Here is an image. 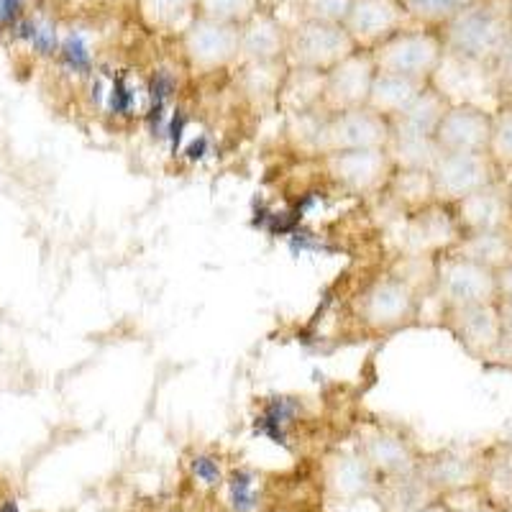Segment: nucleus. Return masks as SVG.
I'll use <instances>...</instances> for the list:
<instances>
[{
    "label": "nucleus",
    "instance_id": "obj_1",
    "mask_svg": "<svg viewBox=\"0 0 512 512\" xmlns=\"http://www.w3.org/2000/svg\"><path fill=\"white\" fill-rule=\"evenodd\" d=\"M436 31L443 52L489 67L512 36V0H477Z\"/></svg>",
    "mask_w": 512,
    "mask_h": 512
},
{
    "label": "nucleus",
    "instance_id": "obj_2",
    "mask_svg": "<svg viewBox=\"0 0 512 512\" xmlns=\"http://www.w3.org/2000/svg\"><path fill=\"white\" fill-rule=\"evenodd\" d=\"M374 67L384 75L408 77L415 82H431L443 59V41L436 29L408 26L384 39L372 52Z\"/></svg>",
    "mask_w": 512,
    "mask_h": 512
},
{
    "label": "nucleus",
    "instance_id": "obj_3",
    "mask_svg": "<svg viewBox=\"0 0 512 512\" xmlns=\"http://www.w3.org/2000/svg\"><path fill=\"white\" fill-rule=\"evenodd\" d=\"M433 297L441 303V313L451 308L500 303V280L492 269L464 259L454 251H446L436 256Z\"/></svg>",
    "mask_w": 512,
    "mask_h": 512
},
{
    "label": "nucleus",
    "instance_id": "obj_4",
    "mask_svg": "<svg viewBox=\"0 0 512 512\" xmlns=\"http://www.w3.org/2000/svg\"><path fill=\"white\" fill-rule=\"evenodd\" d=\"M356 52V44L341 24H323V21H295L290 26L285 62L297 70L326 75L341 59Z\"/></svg>",
    "mask_w": 512,
    "mask_h": 512
},
{
    "label": "nucleus",
    "instance_id": "obj_5",
    "mask_svg": "<svg viewBox=\"0 0 512 512\" xmlns=\"http://www.w3.org/2000/svg\"><path fill=\"white\" fill-rule=\"evenodd\" d=\"M328 113V111H326ZM392 123L374 113L369 105L351 111L328 113L315 126L313 139L323 154L351 152V149H387Z\"/></svg>",
    "mask_w": 512,
    "mask_h": 512
},
{
    "label": "nucleus",
    "instance_id": "obj_6",
    "mask_svg": "<svg viewBox=\"0 0 512 512\" xmlns=\"http://www.w3.org/2000/svg\"><path fill=\"white\" fill-rule=\"evenodd\" d=\"M428 172L433 200L441 205H456L466 195L502 180L487 152H441Z\"/></svg>",
    "mask_w": 512,
    "mask_h": 512
},
{
    "label": "nucleus",
    "instance_id": "obj_7",
    "mask_svg": "<svg viewBox=\"0 0 512 512\" xmlns=\"http://www.w3.org/2000/svg\"><path fill=\"white\" fill-rule=\"evenodd\" d=\"M418 308V290L397 274H387L364 290L359 313L372 331H395V328L413 323Z\"/></svg>",
    "mask_w": 512,
    "mask_h": 512
},
{
    "label": "nucleus",
    "instance_id": "obj_8",
    "mask_svg": "<svg viewBox=\"0 0 512 512\" xmlns=\"http://www.w3.org/2000/svg\"><path fill=\"white\" fill-rule=\"evenodd\" d=\"M374 77H377V67H374L372 54L367 49H356L323 75L320 103L328 113L364 108L369 103Z\"/></svg>",
    "mask_w": 512,
    "mask_h": 512
},
{
    "label": "nucleus",
    "instance_id": "obj_9",
    "mask_svg": "<svg viewBox=\"0 0 512 512\" xmlns=\"http://www.w3.org/2000/svg\"><path fill=\"white\" fill-rule=\"evenodd\" d=\"M180 39L192 70L216 72L239 62V26L195 18Z\"/></svg>",
    "mask_w": 512,
    "mask_h": 512
},
{
    "label": "nucleus",
    "instance_id": "obj_10",
    "mask_svg": "<svg viewBox=\"0 0 512 512\" xmlns=\"http://www.w3.org/2000/svg\"><path fill=\"white\" fill-rule=\"evenodd\" d=\"M446 331L464 346L474 359L492 361L502 344L500 305H472V308H451L441 313Z\"/></svg>",
    "mask_w": 512,
    "mask_h": 512
},
{
    "label": "nucleus",
    "instance_id": "obj_11",
    "mask_svg": "<svg viewBox=\"0 0 512 512\" xmlns=\"http://www.w3.org/2000/svg\"><path fill=\"white\" fill-rule=\"evenodd\" d=\"M341 26L351 36L356 49L372 52L384 39L413 26V21L400 6V0H351V8Z\"/></svg>",
    "mask_w": 512,
    "mask_h": 512
},
{
    "label": "nucleus",
    "instance_id": "obj_12",
    "mask_svg": "<svg viewBox=\"0 0 512 512\" xmlns=\"http://www.w3.org/2000/svg\"><path fill=\"white\" fill-rule=\"evenodd\" d=\"M492 134V111L474 103H451L438 121V152H487Z\"/></svg>",
    "mask_w": 512,
    "mask_h": 512
},
{
    "label": "nucleus",
    "instance_id": "obj_13",
    "mask_svg": "<svg viewBox=\"0 0 512 512\" xmlns=\"http://www.w3.org/2000/svg\"><path fill=\"white\" fill-rule=\"evenodd\" d=\"M328 175L354 192H374L387 185L395 172L387 149H351L326 154Z\"/></svg>",
    "mask_w": 512,
    "mask_h": 512
},
{
    "label": "nucleus",
    "instance_id": "obj_14",
    "mask_svg": "<svg viewBox=\"0 0 512 512\" xmlns=\"http://www.w3.org/2000/svg\"><path fill=\"white\" fill-rule=\"evenodd\" d=\"M448 208L454 213L461 233L512 231V205L505 180L482 187Z\"/></svg>",
    "mask_w": 512,
    "mask_h": 512
},
{
    "label": "nucleus",
    "instance_id": "obj_15",
    "mask_svg": "<svg viewBox=\"0 0 512 512\" xmlns=\"http://www.w3.org/2000/svg\"><path fill=\"white\" fill-rule=\"evenodd\" d=\"M408 246L413 256H441L461 239L459 223L448 205L431 203L413 210L408 221Z\"/></svg>",
    "mask_w": 512,
    "mask_h": 512
},
{
    "label": "nucleus",
    "instance_id": "obj_16",
    "mask_svg": "<svg viewBox=\"0 0 512 512\" xmlns=\"http://www.w3.org/2000/svg\"><path fill=\"white\" fill-rule=\"evenodd\" d=\"M290 26L280 16L259 11L239 26V64L282 62L287 57Z\"/></svg>",
    "mask_w": 512,
    "mask_h": 512
},
{
    "label": "nucleus",
    "instance_id": "obj_17",
    "mask_svg": "<svg viewBox=\"0 0 512 512\" xmlns=\"http://www.w3.org/2000/svg\"><path fill=\"white\" fill-rule=\"evenodd\" d=\"M361 459L367 461L369 469L377 479H400L408 477L418 469L415 451L408 441L397 433H377L361 443Z\"/></svg>",
    "mask_w": 512,
    "mask_h": 512
},
{
    "label": "nucleus",
    "instance_id": "obj_18",
    "mask_svg": "<svg viewBox=\"0 0 512 512\" xmlns=\"http://www.w3.org/2000/svg\"><path fill=\"white\" fill-rule=\"evenodd\" d=\"M328 495L338 502H356L367 497L377 484V477L369 469V464L361 459V454H336L328 459L326 472Z\"/></svg>",
    "mask_w": 512,
    "mask_h": 512
},
{
    "label": "nucleus",
    "instance_id": "obj_19",
    "mask_svg": "<svg viewBox=\"0 0 512 512\" xmlns=\"http://www.w3.org/2000/svg\"><path fill=\"white\" fill-rule=\"evenodd\" d=\"M451 251L492 269V272H502L507 264H512V231L461 233V239Z\"/></svg>",
    "mask_w": 512,
    "mask_h": 512
},
{
    "label": "nucleus",
    "instance_id": "obj_20",
    "mask_svg": "<svg viewBox=\"0 0 512 512\" xmlns=\"http://www.w3.org/2000/svg\"><path fill=\"white\" fill-rule=\"evenodd\" d=\"M425 85H428V82H415L408 80V77L377 72L367 105L374 113H379V116H384L387 121H392V118L400 116L402 111H408L410 105H413V100L425 90Z\"/></svg>",
    "mask_w": 512,
    "mask_h": 512
},
{
    "label": "nucleus",
    "instance_id": "obj_21",
    "mask_svg": "<svg viewBox=\"0 0 512 512\" xmlns=\"http://www.w3.org/2000/svg\"><path fill=\"white\" fill-rule=\"evenodd\" d=\"M451 100L441 93L438 88H433L431 82L425 85L423 93L413 100L408 111H402L400 116L392 118V131H402V134H418V136H433L436 134L438 121L443 118V113L448 111Z\"/></svg>",
    "mask_w": 512,
    "mask_h": 512
},
{
    "label": "nucleus",
    "instance_id": "obj_22",
    "mask_svg": "<svg viewBox=\"0 0 512 512\" xmlns=\"http://www.w3.org/2000/svg\"><path fill=\"white\" fill-rule=\"evenodd\" d=\"M141 24L157 34H180L195 21V0H136Z\"/></svg>",
    "mask_w": 512,
    "mask_h": 512
},
{
    "label": "nucleus",
    "instance_id": "obj_23",
    "mask_svg": "<svg viewBox=\"0 0 512 512\" xmlns=\"http://www.w3.org/2000/svg\"><path fill=\"white\" fill-rule=\"evenodd\" d=\"M387 154H390L395 169H425V172H428L441 152H438L433 136L392 131L390 144H387Z\"/></svg>",
    "mask_w": 512,
    "mask_h": 512
},
{
    "label": "nucleus",
    "instance_id": "obj_24",
    "mask_svg": "<svg viewBox=\"0 0 512 512\" xmlns=\"http://www.w3.org/2000/svg\"><path fill=\"white\" fill-rule=\"evenodd\" d=\"M489 159L500 169L502 180L512 175V103H500L492 111V134L487 146Z\"/></svg>",
    "mask_w": 512,
    "mask_h": 512
},
{
    "label": "nucleus",
    "instance_id": "obj_25",
    "mask_svg": "<svg viewBox=\"0 0 512 512\" xmlns=\"http://www.w3.org/2000/svg\"><path fill=\"white\" fill-rule=\"evenodd\" d=\"M477 0H400V6L410 16V21L425 29H441L448 18H454L456 13L464 11L466 6H472Z\"/></svg>",
    "mask_w": 512,
    "mask_h": 512
},
{
    "label": "nucleus",
    "instance_id": "obj_26",
    "mask_svg": "<svg viewBox=\"0 0 512 512\" xmlns=\"http://www.w3.org/2000/svg\"><path fill=\"white\" fill-rule=\"evenodd\" d=\"M390 187L395 190L397 198L413 210L436 203L433 200L431 172H425V169H395L390 177Z\"/></svg>",
    "mask_w": 512,
    "mask_h": 512
},
{
    "label": "nucleus",
    "instance_id": "obj_27",
    "mask_svg": "<svg viewBox=\"0 0 512 512\" xmlns=\"http://www.w3.org/2000/svg\"><path fill=\"white\" fill-rule=\"evenodd\" d=\"M259 11L256 0H195V16L218 24L241 26Z\"/></svg>",
    "mask_w": 512,
    "mask_h": 512
},
{
    "label": "nucleus",
    "instance_id": "obj_28",
    "mask_svg": "<svg viewBox=\"0 0 512 512\" xmlns=\"http://www.w3.org/2000/svg\"><path fill=\"white\" fill-rule=\"evenodd\" d=\"M474 477L472 461L456 459V456H441L438 461H431L428 472H425V484L428 487H461L469 484Z\"/></svg>",
    "mask_w": 512,
    "mask_h": 512
},
{
    "label": "nucleus",
    "instance_id": "obj_29",
    "mask_svg": "<svg viewBox=\"0 0 512 512\" xmlns=\"http://www.w3.org/2000/svg\"><path fill=\"white\" fill-rule=\"evenodd\" d=\"M351 0H303L300 18L303 21H323V24H344Z\"/></svg>",
    "mask_w": 512,
    "mask_h": 512
},
{
    "label": "nucleus",
    "instance_id": "obj_30",
    "mask_svg": "<svg viewBox=\"0 0 512 512\" xmlns=\"http://www.w3.org/2000/svg\"><path fill=\"white\" fill-rule=\"evenodd\" d=\"M492 77H495V88L500 103H512V36L505 41V47L495 57V62L489 64Z\"/></svg>",
    "mask_w": 512,
    "mask_h": 512
},
{
    "label": "nucleus",
    "instance_id": "obj_31",
    "mask_svg": "<svg viewBox=\"0 0 512 512\" xmlns=\"http://www.w3.org/2000/svg\"><path fill=\"white\" fill-rule=\"evenodd\" d=\"M259 3V8L262 11H269L274 13V16H280V11H287V8H292V11H300V3L303 0H256ZM297 21H300V13H297Z\"/></svg>",
    "mask_w": 512,
    "mask_h": 512
},
{
    "label": "nucleus",
    "instance_id": "obj_32",
    "mask_svg": "<svg viewBox=\"0 0 512 512\" xmlns=\"http://www.w3.org/2000/svg\"><path fill=\"white\" fill-rule=\"evenodd\" d=\"M500 318H502V338L512 341V297L500 300Z\"/></svg>",
    "mask_w": 512,
    "mask_h": 512
},
{
    "label": "nucleus",
    "instance_id": "obj_33",
    "mask_svg": "<svg viewBox=\"0 0 512 512\" xmlns=\"http://www.w3.org/2000/svg\"><path fill=\"white\" fill-rule=\"evenodd\" d=\"M413 512H451V510H448V507L443 505V502H438V500H431V502H425V505L415 507Z\"/></svg>",
    "mask_w": 512,
    "mask_h": 512
},
{
    "label": "nucleus",
    "instance_id": "obj_34",
    "mask_svg": "<svg viewBox=\"0 0 512 512\" xmlns=\"http://www.w3.org/2000/svg\"><path fill=\"white\" fill-rule=\"evenodd\" d=\"M469 512H497L495 507H477V510H469Z\"/></svg>",
    "mask_w": 512,
    "mask_h": 512
},
{
    "label": "nucleus",
    "instance_id": "obj_35",
    "mask_svg": "<svg viewBox=\"0 0 512 512\" xmlns=\"http://www.w3.org/2000/svg\"><path fill=\"white\" fill-rule=\"evenodd\" d=\"M507 182V195H510V205H512V177L510 180H505Z\"/></svg>",
    "mask_w": 512,
    "mask_h": 512
},
{
    "label": "nucleus",
    "instance_id": "obj_36",
    "mask_svg": "<svg viewBox=\"0 0 512 512\" xmlns=\"http://www.w3.org/2000/svg\"><path fill=\"white\" fill-rule=\"evenodd\" d=\"M70 3H82V0H70Z\"/></svg>",
    "mask_w": 512,
    "mask_h": 512
}]
</instances>
